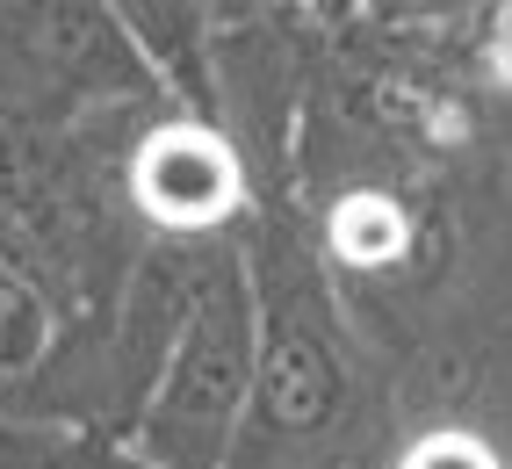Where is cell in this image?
Segmentation results:
<instances>
[{"mask_svg":"<svg viewBox=\"0 0 512 469\" xmlns=\"http://www.w3.org/2000/svg\"><path fill=\"white\" fill-rule=\"evenodd\" d=\"M253 390H260V282L246 239H224L174 361L159 368L152 397L123 426V448L145 469H238Z\"/></svg>","mask_w":512,"mask_h":469,"instance_id":"6da1fadb","label":"cell"},{"mask_svg":"<svg viewBox=\"0 0 512 469\" xmlns=\"http://www.w3.org/2000/svg\"><path fill=\"white\" fill-rule=\"evenodd\" d=\"M260 282V390L246 448H311L347 412V354L325 325V289L311 267H253Z\"/></svg>","mask_w":512,"mask_h":469,"instance_id":"7a4b0ae2","label":"cell"},{"mask_svg":"<svg viewBox=\"0 0 512 469\" xmlns=\"http://www.w3.org/2000/svg\"><path fill=\"white\" fill-rule=\"evenodd\" d=\"M0 51L37 94H58V102H80V109L166 94L138 37L101 0H0Z\"/></svg>","mask_w":512,"mask_h":469,"instance_id":"3957f363","label":"cell"},{"mask_svg":"<svg viewBox=\"0 0 512 469\" xmlns=\"http://www.w3.org/2000/svg\"><path fill=\"white\" fill-rule=\"evenodd\" d=\"M123 195L152 239H238V210H246V174L238 152L217 130V116H188L174 109L152 123L123 166Z\"/></svg>","mask_w":512,"mask_h":469,"instance_id":"277c9868","label":"cell"},{"mask_svg":"<svg viewBox=\"0 0 512 469\" xmlns=\"http://www.w3.org/2000/svg\"><path fill=\"white\" fill-rule=\"evenodd\" d=\"M224 239L210 246H195V239H152L138 253V267L123 275L116 289V325H109V390H116V405L123 419H138V405L152 397L159 383V368L174 361L181 347V332L202 304V282H210V260H217Z\"/></svg>","mask_w":512,"mask_h":469,"instance_id":"5b68a950","label":"cell"},{"mask_svg":"<svg viewBox=\"0 0 512 469\" xmlns=\"http://www.w3.org/2000/svg\"><path fill=\"white\" fill-rule=\"evenodd\" d=\"M101 8L138 37V51L174 94V109L217 116V37L224 29L210 15V0H101Z\"/></svg>","mask_w":512,"mask_h":469,"instance_id":"8992f818","label":"cell"},{"mask_svg":"<svg viewBox=\"0 0 512 469\" xmlns=\"http://www.w3.org/2000/svg\"><path fill=\"white\" fill-rule=\"evenodd\" d=\"M51 354H58V296L22 267H0V376L29 383Z\"/></svg>","mask_w":512,"mask_h":469,"instance_id":"52a82bcc","label":"cell"},{"mask_svg":"<svg viewBox=\"0 0 512 469\" xmlns=\"http://www.w3.org/2000/svg\"><path fill=\"white\" fill-rule=\"evenodd\" d=\"M332 246L354 253V260H390L397 253V210L383 203V195H354V203H339Z\"/></svg>","mask_w":512,"mask_h":469,"instance_id":"ba28073f","label":"cell"},{"mask_svg":"<svg viewBox=\"0 0 512 469\" xmlns=\"http://www.w3.org/2000/svg\"><path fill=\"white\" fill-rule=\"evenodd\" d=\"M404 469H498V455L484 441H469V433H433L404 455Z\"/></svg>","mask_w":512,"mask_h":469,"instance_id":"9c48e42d","label":"cell"},{"mask_svg":"<svg viewBox=\"0 0 512 469\" xmlns=\"http://www.w3.org/2000/svg\"><path fill=\"white\" fill-rule=\"evenodd\" d=\"M491 73L512 87V0H491Z\"/></svg>","mask_w":512,"mask_h":469,"instance_id":"30bf717a","label":"cell"},{"mask_svg":"<svg viewBox=\"0 0 512 469\" xmlns=\"http://www.w3.org/2000/svg\"><path fill=\"white\" fill-rule=\"evenodd\" d=\"M260 8H275V0H210V15H217V29H238V22H253Z\"/></svg>","mask_w":512,"mask_h":469,"instance_id":"8fae6325","label":"cell"},{"mask_svg":"<svg viewBox=\"0 0 512 469\" xmlns=\"http://www.w3.org/2000/svg\"><path fill=\"white\" fill-rule=\"evenodd\" d=\"M296 469H339V462H296Z\"/></svg>","mask_w":512,"mask_h":469,"instance_id":"7c38bea8","label":"cell"}]
</instances>
